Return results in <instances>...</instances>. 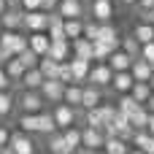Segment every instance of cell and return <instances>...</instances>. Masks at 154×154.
<instances>
[{
    "instance_id": "obj_1",
    "label": "cell",
    "mask_w": 154,
    "mask_h": 154,
    "mask_svg": "<svg viewBox=\"0 0 154 154\" xmlns=\"http://www.w3.org/2000/svg\"><path fill=\"white\" fill-rule=\"evenodd\" d=\"M30 46V35H22L19 30H3L0 32V49L5 51V57H16Z\"/></svg>"
},
{
    "instance_id": "obj_2",
    "label": "cell",
    "mask_w": 154,
    "mask_h": 154,
    "mask_svg": "<svg viewBox=\"0 0 154 154\" xmlns=\"http://www.w3.org/2000/svg\"><path fill=\"white\" fill-rule=\"evenodd\" d=\"M16 103H19V108L24 114H41L43 106H46V97L41 95V89H24Z\"/></svg>"
},
{
    "instance_id": "obj_3",
    "label": "cell",
    "mask_w": 154,
    "mask_h": 154,
    "mask_svg": "<svg viewBox=\"0 0 154 154\" xmlns=\"http://www.w3.org/2000/svg\"><path fill=\"white\" fill-rule=\"evenodd\" d=\"M114 68L108 65V62H95L92 65V70H89V84H95V87H111V81H114Z\"/></svg>"
},
{
    "instance_id": "obj_4",
    "label": "cell",
    "mask_w": 154,
    "mask_h": 154,
    "mask_svg": "<svg viewBox=\"0 0 154 154\" xmlns=\"http://www.w3.org/2000/svg\"><path fill=\"white\" fill-rule=\"evenodd\" d=\"M24 30H27V32L49 30V11H43V8H38V11H24Z\"/></svg>"
},
{
    "instance_id": "obj_5",
    "label": "cell",
    "mask_w": 154,
    "mask_h": 154,
    "mask_svg": "<svg viewBox=\"0 0 154 154\" xmlns=\"http://www.w3.org/2000/svg\"><path fill=\"white\" fill-rule=\"evenodd\" d=\"M81 146L89 149V152H100V149L106 146V130L84 127V130H81Z\"/></svg>"
},
{
    "instance_id": "obj_6",
    "label": "cell",
    "mask_w": 154,
    "mask_h": 154,
    "mask_svg": "<svg viewBox=\"0 0 154 154\" xmlns=\"http://www.w3.org/2000/svg\"><path fill=\"white\" fill-rule=\"evenodd\" d=\"M65 87L68 84H62L60 79H46L43 87H41V95L46 97V103H62L65 100Z\"/></svg>"
},
{
    "instance_id": "obj_7",
    "label": "cell",
    "mask_w": 154,
    "mask_h": 154,
    "mask_svg": "<svg viewBox=\"0 0 154 154\" xmlns=\"http://www.w3.org/2000/svg\"><path fill=\"white\" fill-rule=\"evenodd\" d=\"M51 114H54V119H57V127H60V130H68V127H73V122H76V111H73V106H70V103H65V100H62V103H57Z\"/></svg>"
},
{
    "instance_id": "obj_8",
    "label": "cell",
    "mask_w": 154,
    "mask_h": 154,
    "mask_svg": "<svg viewBox=\"0 0 154 154\" xmlns=\"http://www.w3.org/2000/svg\"><path fill=\"white\" fill-rule=\"evenodd\" d=\"M11 149L16 154H35V143H32V138H30V133H24V130H19V133H14L11 135V143H8Z\"/></svg>"
},
{
    "instance_id": "obj_9",
    "label": "cell",
    "mask_w": 154,
    "mask_h": 154,
    "mask_svg": "<svg viewBox=\"0 0 154 154\" xmlns=\"http://www.w3.org/2000/svg\"><path fill=\"white\" fill-rule=\"evenodd\" d=\"M0 24H3V30H19V27H24V8H5V14L0 16Z\"/></svg>"
},
{
    "instance_id": "obj_10",
    "label": "cell",
    "mask_w": 154,
    "mask_h": 154,
    "mask_svg": "<svg viewBox=\"0 0 154 154\" xmlns=\"http://www.w3.org/2000/svg\"><path fill=\"white\" fill-rule=\"evenodd\" d=\"M73 43V57H81V60H92L95 62V41H89L87 35L70 41Z\"/></svg>"
},
{
    "instance_id": "obj_11",
    "label": "cell",
    "mask_w": 154,
    "mask_h": 154,
    "mask_svg": "<svg viewBox=\"0 0 154 154\" xmlns=\"http://www.w3.org/2000/svg\"><path fill=\"white\" fill-rule=\"evenodd\" d=\"M49 57L57 60V62H68V60L73 57V43H70V41H51Z\"/></svg>"
},
{
    "instance_id": "obj_12",
    "label": "cell",
    "mask_w": 154,
    "mask_h": 154,
    "mask_svg": "<svg viewBox=\"0 0 154 154\" xmlns=\"http://www.w3.org/2000/svg\"><path fill=\"white\" fill-rule=\"evenodd\" d=\"M89 14L97 22H111V16H114V0H92Z\"/></svg>"
},
{
    "instance_id": "obj_13",
    "label": "cell",
    "mask_w": 154,
    "mask_h": 154,
    "mask_svg": "<svg viewBox=\"0 0 154 154\" xmlns=\"http://www.w3.org/2000/svg\"><path fill=\"white\" fill-rule=\"evenodd\" d=\"M57 11L65 19H84V0H62L57 5Z\"/></svg>"
},
{
    "instance_id": "obj_14",
    "label": "cell",
    "mask_w": 154,
    "mask_h": 154,
    "mask_svg": "<svg viewBox=\"0 0 154 154\" xmlns=\"http://www.w3.org/2000/svg\"><path fill=\"white\" fill-rule=\"evenodd\" d=\"M49 46H51V35H49L46 30L30 32V49H32V51H38L41 57H46V54H49Z\"/></svg>"
},
{
    "instance_id": "obj_15",
    "label": "cell",
    "mask_w": 154,
    "mask_h": 154,
    "mask_svg": "<svg viewBox=\"0 0 154 154\" xmlns=\"http://www.w3.org/2000/svg\"><path fill=\"white\" fill-rule=\"evenodd\" d=\"M19 81H22V87H24V89H41V87H43V81H46V76H43V70H41V68H27V70H24V76H22Z\"/></svg>"
},
{
    "instance_id": "obj_16",
    "label": "cell",
    "mask_w": 154,
    "mask_h": 154,
    "mask_svg": "<svg viewBox=\"0 0 154 154\" xmlns=\"http://www.w3.org/2000/svg\"><path fill=\"white\" fill-rule=\"evenodd\" d=\"M133 84H135V76H133L130 70H116V73H114V81H111L114 92L125 95V92H130V89H133Z\"/></svg>"
},
{
    "instance_id": "obj_17",
    "label": "cell",
    "mask_w": 154,
    "mask_h": 154,
    "mask_svg": "<svg viewBox=\"0 0 154 154\" xmlns=\"http://www.w3.org/2000/svg\"><path fill=\"white\" fill-rule=\"evenodd\" d=\"M130 73L135 76V81H152V76H154V65H152V62H146L143 57H135V62H133Z\"/></svg>"
},
{
    "instance_id": "obj_18",
    "label": "cell",
    "mask_w": 154,
    "mask_h": 154,
    "mask_svg": "<svg viewBox=\"0 0 154 154\" xmlns=\"http://www.w3.org/2000/svg\"><path fill=\"white\" fill-rule=\"evenodd\" d=\"M133 62H135V57H130L122 46H119V49L108 57V65H111L114 70H130V68H133Z\"/></svg>"
},
{
    "instance_id": "obj_19",
    "label": "cell",
    "mask_w": 154,
    "mask_h": 154,
    "mask_svg": "<svg viewBox=\"0 0 154 154\" xmlns=\"http://www.w3.org/2000/svg\"><path fill=\"white\" fill-rule=\"evenodd\" d=\"M70 68H73V79L81 84L89 79V70H92V60H81V57H70Z\"/></svg>"
},
{
    "instance_id": "obj_20",
    "label": "cell",
    "mask_w": 154,
    "mask_h": 154,
    "mask_svg": "<svg viewBox=\"0 0 154 154\" xmlns=\"http://www.w3.org/2000/svg\"><path fill=\"white\" fill-rule=\"evenodd\" d=\"M100 103H103V97H100V87H95V84L84 87V97H81V108H84V111H89V108H97Z\"/></svg>"
},
{
    "instance_id": "obj_21",
    "label": "cell",
    "mask_w": 154,
    "mask_h": 154,
    "mask_svg": "<svg viewBox=\"0 0 154 154\" xmlns=\"http://www.w3.org/2000/svg\"><path fill=\"white\" fill-rule=\"evenodd\" d=\"M130 143L138 146V149H143L146 154H154V135L149 133V130H135V135H133Z\"/></svg>"
},
{
    "instance_id": "obj_22",
    "label": "cell",
    "mask_w": 154,
    "mask_h": 154,
    "mask_svg": "<svg viewBox=\"0 0 154 154\" xmlns=\"http://www.w3.org/2000/svg\"><path fill=\"white\" fill-rule=\"evenodd\" d=\"M49 152H51V154H73V149L68 146V141H65V135L54 130V133L49 135Z\"/></svg>"
},
{
    "instance_id": "obj_23",
    "label": "cell",
    "mask_w": 154,
    "mask_h": 154,
    "mask_svg": "<svg viewBox=\"0 0 154 154\" xmlns=\"http://www.w3.org/2000/svg\"><path fill=\"white\" fill-rule=\"evenodd\" d=\"M103 152H108V154H130V146H127V141L119 138V135H106Z\"/></svg>"
},
{
    "instance_id": "obj_24",
    "label": "cell",
    "mask_w": 154,
    "mask_h": 154,
    "mask_svg": "<svg viewBox=\"0 0 154 154\" xmlns=\"http://www.w3.org/2000/svg\"><path fill=\"white\" fill-rule=\"evenodd\" d=\"M97 41H106V43H114V46H122V38H119V30L111 24V22H100V35Z\"/></svg>"
},
{
    "instance_id": "obj_25",
    "label": "cell",
    "mask_w": 154,
    "mask_h": 154,
    "mask_svg": "<svg viewBox=\"0 0 154 154\" xmlns=\"http://www.w3.org/2000/svg\"><path fill=\"white\" fill-rule=\"evenodd\" d=\"M133 35L141 41V46L149 43V41H154V24L152 22H138V24L133 27Z\"/></svg>"
},
{
    "instance_id": "obj_26",
    "label": "cell",
    "mask_w": 154,
    "mask_h": 154,
    "mask_svg": "<svg viewBox=\"0 0 154 154\" xmlns=\"http://www.w3.org/2000/svg\"><path fill=\"white\" fill-rule=\"evenodd\" d=\"M81 97H84V87L79 81H73V84L65 87V103H70L76 108V106H81Z\"/></svg>"
},
{
    "instance_id": "obj_27",
    "label": "cell",
    "mask_w": 154,
    "mask_h": 154,
    "mask_svg": "<svg viewBox=\"0 0 154 154\" xmlns=\"http://www.w3.org/2000/svg\"><path fill=\"white\" fill-rule=\"evenodd\" d=\"M149 114H152V111H149L146 106H138V108L130 114V125H133L135 130H146V125H149Z\"/></svg>"
},
{
    "instance_id": "obj_28",
    "label": "cell",
    "mask_w": 154,
    "mask_h": 154,
    "mask_svg": "<svg viewBox=\"0 0 154 154\" xmlns=\"http://www.w3.org/2000/svg\"><path fill=\"white\" fill-rule=\"evenodd\" d=\"M130 92H133V97H135L138 103H143V106L149 103V97L154 95V92H152V84H149V81H135Z\"/></svg>"
},
{
    "instance_id": "obj_29",
    "label": "cell",
    "mask_w": 154,
    "mask_h": 154,
    "mask_svg": "<svg viewBox=\"0 0 154 154\" xmlns=\"http://www.w3.org/2000/svg\"><path fill=\"white\" fill-rule=\"evenodd\" d=\"M119 46L114 43H106V41H95V62H108V57L116 51Z\"/></svg>"
},
{
    "instance_id": "obj_30",
    "label": "cell",
    "mask_w": 154,
    "mask_h": 154,
    "mask_svg": "<svg viewBox=\"0 0 154 154\" xmlns=\"http://www.w3.org/2000/svg\"><path fill=\"white\" fill-rule=\"evenodd\" d=\"M138 106H143V103H138V100L133 97V92H125V95H119V100H116V108H119L122 114H127V116H130Z\"/></svg>"
},
{
    "instance_id": "obj_31",
    "label": "cell",
    "mask_w": 154,
    "mask_h": 154,
    "mask_svg": "<svg viewBox=\"0 0 154 154\" xmlns=\"http://www.w3.org/2000/svg\"><path fill=\"white\" fill-rule=\"evenodd\" d=\"M16 125H19V130H24V133H30V135H32V133H38L41 116H38V114H22Z\"/></svg>"
},
{
    "instance_id": "obj_32",
    "label": "cell",
    "mask_w": 154,
    "mask_h": 154,
    "mask_svg": "<svg viewBox=\"0 0 154 154\" xmlns=\"http://www.w3.org/2000/svg\"><path fill=\"white\" fill-rule=\"evenodd\" d=\"M65 35L68 41H76L84 35V19H65Z\"/></svg>"
},
{
    "instance_id": "obj_33",
    "label": "cell",
    "mask_w": 154,
    "mask_h": 154,
    "mask_svg": "<svg viewBox=\"0 0 154 154\" xmlns=\"http://www.w3.org/2000/svg\"><path fill=\"white\" fill-rule=\"evenodd\" d=\"M38 68L43 70V76H46V79H57V73H60V62H57V60H51L49 54H46V57H41Z\"/></svg>"
},
{
    "instance_id": "obj_34",
    "label": "cell",
    "mask_w": 154,
    "mask_h": 154,
    "mask_svg": "<svg viewBox=\"0 0 154 154\" xmlns=\"http://www.w3.org/2000/svg\"><path fill=\"white\" fill-rule=\"evenodd\" d=\"M87 127H97V130H106V116H103V108H89L87 111Z\"/></svg>"
},
{
    "instance_id": "obj_35",
    "label": "cell",
    "mask_w": 154,
    "mask_h": 154,
    "mask_svg": "<svg viewBox=\"0 0 154 154\" xmlns=\"http://www.w3.org/2000/svg\"><path fill=\"white\" fill-rule=\"evenodd\" d=\"M5 70H8V76H11L14 81H19V79L24 76V70H27V68H24V62H22L19 57H11V60L5 62Z\"/></svg>"
},
{
    "instance_id": "obj_36",
    "label": "cell",
    "mask_w": 154,
    "mask_h": 154,
    "mask_svg": "<svg viewBox=\"0 0 154 154\" xmlns=\"http://www.w3.org/2000/svg\"><path fill=\"white\" fill-rule=\"evenodd\" d=\"M62 135H65L68 146L73 149V154L81 149V130H76V127H68V130H62Z\"/></svg>"
},
{
    "instance_id": "obj_37",
    "label": "cell",
    "mask_w": 154,
    "mask_h": 154,
    "mask_svg": "<svg viewBox=\"0 0 154 154\" xmlns=\"http://www.w3.org/2000/svg\"><path fill=\"white\" fill-rule=\"evenodd\" d=\"M122 49H125L130 57H141V41H138L135 35H130V38H122Z\"/></svg>"
},
{
    "instance_id": "obj_38",
    "label": "cell",
    "mask_w": 154,
    "mask_h": 154,
    "mask_svg": "<svg viewBox=\"0 0 154 154\" xmlns=\"http://www.w3.org/2000/svg\"><path fill=\"white\" fill-rule=\"evenodd\" d=\"M16 57L24 62V68H38V62H41V54H38V51H32L30 46H27L22 54H16Z\"/></svg>"
},
{
    "instance_id": "obj_39",
    "label": "cell",
    "mask_w": 154,
    "mask_h": 154,
    "mask_svg": "<svg viewBox=\"0 0 154 154\" xmlns=\"http://www.w3.org/2000/svg\"><path fill=\"white\" fill-rule=\"evenodd\" d=\"M14 97H11V92L8 89H0V116H8L11 111H14Z\"/></svg>"
},
{
    "instance_id": "obj_40",
    "label": "cell",
    "mask_w": 154,
    "mask_h": 154,
    "mask_svg": "<svg viewBox=\"0 0 154 154\" xmlns=\"http://www.w3.org/2000/svg\"><path fill=\"white\" fill-rule=\"evenodd\" d=\"M57 79L62 81V84H73L76 79H73V68H70V60L68 62H60V73H57Z\"/></svg>"
},
{
    "instance_id": "obj_41",
    "label": "cell",
    "mask_w": 154,
    "mask_h": 154,
    "mask_svg": "<svg viewBox=\"0 0 154 154\" xmlns=\"http://www.w3.org/2000/svg\"><path fill=\"white\" fill-rule=\"evenodd\" d=\"M141 57H143L146 62H152V65H154V41H149V43L141 46Z\"/></svg>"
},
{
    "instance_id": "obj_42",
    "label": "cell",
    "mask_w": 154,
    "mask_h": 154,
    "mask_svg": "<svg viewBox=\"0 0 154 154\" xmlns=\"http://www.w3.org/2000/svg\"><path fill=\"white\" fill-rule=\"evenodd\" d=\"M24 11H38V8H43V0H22L19 3Z\"/></svg>"
},
{
    "instance_id": "obj_43",
    "label": "cell",
    "mask_w": 154,
    "mask_h": 154,
    "mask_svg": "<svg viewBox=\"0 0 154 154\" xmlns=\"http://www.w3.org/2000/svg\"><path fill=\"white\" fill-rule=\"evenodd\" d=\"M11 81H14V79L8 76V70H5V68H0V89H8V84H11Z\"/></svg>"
},
{
    "instance_id": "obj_44",
    "label": "cell",
    "mask_w": 154,
    "mask_h": 154,
    "mask_svg": "<svg viewBox=\"0 0 154 154\" xmlns=\"http://www.w3.org/2000/svg\"><path fill=\"white\" fill-rule=\"evenodd\" d=\"M135 5H138V11H141V14H143V11H154V0H138Z\"/></svg>"
},
{
    "instance_id": "obj_45",
    "label": "cell",
    "mask_w": 154,
    "mask_h": 154,
    "mask_svg": "<svg viewBox=\"0 0 154 154\" xmlns=\"http://www.w3.org/2000/svg\"><path fill=\"white\" fill-rule=\"evenodd\" d=\"M8 143H11V133H8L5 127H0V149H3V146H8Z\"/></svg>"
},
{
    "instance_id": "obj_46",
    "label": "cell",
    "mask_w": 154,
    "mask_h": 154,
    "mask_svg": "<svg viewBox=\"0 0 154 154\" xmlns=\"http://www.w3.org/2000/svg\"><path fill=\"white\" fill-rule=\"evenodd\" d=\"M60 3H62V0H43V11H57Z\"/></svg>"
},
{
    "instance_id": "obj_47",
    "label": "cell",
    "mask_w": 154,
    "mask_h": 154,
    "mask_svg": "<svg viewBox=\"0 0 154 154\" xmlns=\"http://www.w3.org/2000/svg\"><path fill=\"white\" fill-rule=\"evenodd\" d=\"M146 130L154 135V114H149V125H146Z\"/></svg>"
},
{
    "instance_id": "obj_48",
    "label": "cell",
    "mask_w": 154,
    "mask_h": 154,
    "mask_svg": "<svg viewBox=\"0 0 154 154\" xmlns=\"http://www.w3.org/2000/svg\"><path fill=\"white\" fill-rule=\"evenodd\" d=\"M5 8H8V0H0V16L5 14Z\"/></svg>"
},
{
    "instance_id": "obj_49",
    "label": "cell",
    "mask_w": 154,
    "mask_h": 154,
    "mask_svg": "<svg viewBox=\"0 0 154 154\" xmlns=\"http://www.w3.org/2000/svg\"><path fill=\"white\" fill-rule=\"evenodd\" d=\"M130 154H146L143 149H138V146H130Z\"/></svg>"
},
{
    "instance_id": "obj_50",
    "label": "cell",
    "mask_w": 154,
    "mask_h": 154,
    "mask_svg": "<svg viewBox=\"0 0 154 154\" xmlns=\"http://www.w3.org/2000/svg\"><path fill=\"white\" fill-rule=\"evenodd\" d=\"M0 154H16V152H14L11 146H3V149H0Z\"/></svg>"
},
{
    "instance_id": "obj_51",
    "label": "cell",
    "mask_w": 154,
    "mask_h": 154,
    "mask_svg": "<svg viewBox=\"0 0 154 154\" xmlns=\"http://www.w3.org/2000/svg\"><path fill=\"white\" fill-rule=\"evenodd\" d=\"M146 108H149V111H152V114H154V95H152V97H149V103H146Z\"/></svg>"
},
{
    "instance_id": "obj_52",
    "label": "cell",
    "mask_w": 154,
    "mask_h": 154,
    "mask_svg": "<svg viewBox=\"0 0 154 154\" xmlns=\"http://www.w3.org/2000/svg\"><path fill=\"white\" fill-rule=\"evenodd\" d=\"M19 3H22V0H8V5H11V8H22Z\"/></svg>"
},
{
    "instance_id": "obj_53",
    "label": "cell",
    "mask_w": 154,
    "mask_h": 154,
    "mask_svg": "<svg viewBox=\"0 0 154 154\" xmlns=\"http://www.w3.org/2000/svg\"><path fill=\"white\" fill-rule=\"evenodd\" d=\"M119 3H122V5H135L138 0H119Z\"/></svg>"
},
{
    "instance_id": "obj_54",
    "label": "cell",
    "mask_w": 154,
    "mask_h": 154,
    "mask_svg": "<svg viewBox=\"0 0 154 154\" xmlns=\"http://www.w3.org/2000/svg\"><path fill=\"white\" fill-rule=\"evenodd\" d=\"M8 60H11V57H5V51L0 49V62H8Z\"/></svg>"
},
{
    "instance_id": "obj_55",
    "label": "cell",
    "mask_w": 154,
    "mask_h": 154,
    "mask_svg": "<svg viewBox=\"0 0 154 154\" xmlns=\"http://www.w3.org/2000/svg\"><path fill=\"white\" fill-rule=\"evenodd\" d=\"M149 84H152V92H154V76H152V81H149Z\"/></svg>"
},
{
    "instance_id": "obj_56",
    "label": "cell",
    "mask_w": 154,
    "mask_h": 154,
    "mask_svg": "<svg viewBox=\"0 0 154 154\" xmlns=\"http://www.w3.org/2000/svg\"><path fill=\"white\" fill-rule=\"evenodd\" d=\"M95 154H108V152H103V149H100V152H95Z\"/></svg>"
},
{
    "instance_id": "obj_57",
    "label": "cell",
    "mask_w": 154,
    "mask_h": 154,
    "mask_svg": "<svg viewBox=\"0 0 154 154\" xmlns=\"http://www.w3.org/2000/svg\"><path fill=\"white\" fill-rule=\"evenodd\" d=\"M0 32H3V24H0Z\"/></svg>"
}]
</instances>
